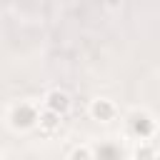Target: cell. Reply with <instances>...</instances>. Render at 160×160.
I'll return each mask as SVG.
<instances>
[{"mask_svg": "<svg viewBox=\"0 0 160 160\" xmlns=\"http://www.w3.org/2000/svg\"><path fill=\"white\" fill-rule=\"evenodd\" d=\"M50 108H52V110H65V108H68V98L60 95V92H55V95L50 98Z\"/></svg>", "mask_w": 160, "mask_h": 160, "instance_id": "1", "label": "cell"}, {"mask_svg": "<svg viewBox=\"0 0 160 160\" xmlns=\"http://www.w3.org/2000/svg\"><path fill=\"white\" fill-rule=\"evenodd\" d=\"M135 130H138V132H150V125H148V122L140 118V120L135 122Z\"/></svg>", "mask_w": 160, "mask_h": 160, "instance_id": "4", "label": "cell"}, {"mask_svg": "<svg viewBox=\"0 0 160 160\" xmlns=\"http://www.w3.org/2000/svg\"><path fill=\"white\" fill-rule=\"evenodd\" d=\"M15 118H18V122H20V125H28V122H30V118H32V112L25 108V110H18V115H15Z\"/></svg>", "mask_w": 160, "mask_h": 160, "instance_id": "3", "label": "cell"}, {"mask_svg": "<svg viewBox=\"0 0 160 160\" xmlns=\"http://www.w3.org/2000/svg\"><path fill=\"white\" fill-rule=\"evenodd\" d=\"M95 115H98V118H102V120H105V118H110V105L98 102V105H95Z\"/></svg>", "mask_w": 160, "mask_h": 160, "instance_id": "2", "label": "cell"}, {"mask_svg": "<svg viewBox=\"0 0 160 160\" xmlns=\"http://www.w3.org/2000/svg\"><path fill=\"white\" fill-rule=\"evenodd\" d=\"M42 125H45V128H52V125H55V115H52V112H48V115L42 118Z\"/></svg>", "mask_w": 160, "mask_h": 160, "instance_id": "5", "label": "cell"}]
</instances>
